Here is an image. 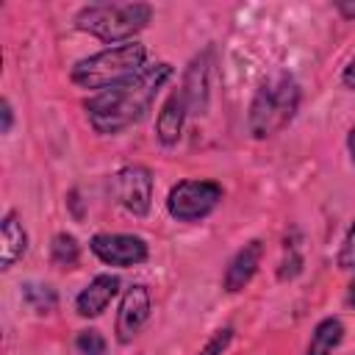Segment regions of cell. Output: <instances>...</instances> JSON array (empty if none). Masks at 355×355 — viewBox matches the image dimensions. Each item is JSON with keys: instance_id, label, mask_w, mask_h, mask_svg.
Instances as JSON below:
<instances>
[{"instance_id": "6da1fadb", "label": "cell", "mask_w": 355, "mask_h": 355, "mask_svg": "<svg viewBox=\"0 0 355 355\" xmlns=\"http://www.w3.org/2000/svg\"><path fill=\"white\" fill-rule=\"evenodd\" d=\"M169 75H172L169 64H153L130 75L128 80L97 92L92 100H86V114L92 128L97 133H119L128 125L139 122L150 111L155 94L169 80Z\"/></svg>"}, {"instance_id": "7a4b0ae2", "label": "cell", "mask_w": 355, "mask_h": 355, "mask_svg": "<svg viewBox=\"0 0 355 355\" xmlns=\"http://www.w3.org/2000/svg\"><path fill=\"white\" fill-rule=\"evenodd\" d=\"M300 108V86L291 75L277 72L272 78H266L261 83V89L255 92L252 103H250V133L255 139H269L277 130H283L294 114Z\"/></svg>"}, {"instance_id": "3957f363", "label": "cell", "mask_w": 355, "mask_h": 355, "mask_svg": "<svg viewBox=\"0 0 355 355\" xmlns=\"http://www.w3.org/2000/svg\"><path fill=\"white\" fill-rule=\"evenodd\" d=\"M147 61V50L139 42H125L116 47H108L103 53H94L72 67V80L83 89H108L130 75L141 72Z\"/></svg>"}, {"instance_id": "277c9868", "label": "cell", "mask_w": 355, "mask_h": 355, "mask_svg": "<svg viewBox=\"0 0 355 355\" xmlns=\"http://www.w3.org/2000/svg\"><path fill=\"white\" fill-rule=\"evenodd\" d=\"M150 17L147 3H92L78 11L75 25L103 42H125L147 28Z\"/></svg>"}, {"instance_id": "5b68a950", "label": "cell", "mask_w": 355, "mask_h": 355, "mask_svg": "<svg viewBox=\"0 0 355 355\" xmlns=\"http://www.w3.org/2000/svg\"><path fill=\"white\" fill-rule=\"evenodd\" d=\"M222 200V186L214 180H180L166 197V211L178 222H197L208 216Z\"/></svg>"}, {"instance_id": "8992f818", "label": "cell", "mask_w": 355, "mask_h": 355, "mask_svg": "<svg viewBox=\"0 0 355 355\" xmlns=\"http://www.w3.org/2000/svg\"><path fill=\"white\" fill-rule=\"evenodd\" d=\"M108 189H111V197L130 214L136 216H144L150 211V200H153V175L147 166H139V164H130V166H122L111 175L108 180Z\"/></svg>"}, {"instance_id": "52a82bcc", "label": "cell", "mask_w": 355, "mask_h": 355, "mask_svg": "<svg viewBox=\"0 0 355 355\" xmlns=\"http://www.w3.org/2000/svg\"><path fill=\"white\" fill-rule=\"evenodd\" d=\"M92 252L111 266H133L147 258V244L128 233H97L92 239Z\"/></svg>"}, {"instance_id": "ba28073f", "label": "cell", "mask_w": 355, "mask_h": 355, "mask_svg": "<svg viewBox=\"0 0 355 355\" xmlns=\"http://www.w3.org/2000/svg\"><path fill=\"white\" fill-rule=\"evenodd\" d=\"M150 316V294L144 286H130L119 302V313H116V338L122 344H128L147 322Z\"/></svg>"}, {"instance_id": "9c48e42d", "label": "cell", "mask_w": 355, "mask_h": 355, "mask_svg": "<svg viewBox=\"0 0 355 355\" xmlns=\"http://www.w3.org/2000/svg\"><path fill=\"white\" fill-rule=\"evenodd\" d=\"M211 50H202L186 69V78H183V97H186V105H189V114H205L208 108V86H211Z\"/></svg>"}, {"instance_id": "30bf717a", "label": "cell", "mask_w": 355, "mask_h": 355, "mask_svg": "<svg viewBox=\"0 0 355 355\" xmlns=\"http://www.w3.org/2000/svg\"><path fill=\"white\" fill-rule=\"evenodd\" d=\"M261 255H263V244H261L258 239H252L250 244H244V247L233 255V261L227 263L225 288H227V291H241V288L252 280V275L258 272Z\"/></svg>"}, {"instance_id": "8fae6325", "label": "cell", "mask_w": 355, "mask_h": 355, "mask_svg": "<svg viewBox=\"0 0 355 355\" xmlns=\"http://www.w3.org/2000/svg\"><path fill=\"white\" fill-rule=\"evenodd\" d=\"M119 291V277L116 275H97L75 300L80 316H100L111 297Z\"/></svg>"}, {"instance_id": "7c38bea8", "label": "cell", "mask_w": 355, "mask_h": 355, "mask_svg": "<svg viewBox=\"0 0 355 355\" xmlns=\"http://www.w3.org/2000/svg\"><path fill=\"white\" fill-rule=\"evenodd\" d=\"M189 114V105H186V97L183 92H172L158 114V122H155V133L161 139V144H175L180 139V130H183V119Z\"/></svg>"}, {"instance_id": "4fadbf2b", "label": "cell", "mask_w": 355, "mask_h": 355, "mask_svg": "<svg viewBox=\"0 0 355 355\" xmlns=\"http://www.w3.org/2000/svg\"><path fill=\"white\" fill-rule=\"evenodd\" d=\"M28 250V236L17 219V214H6L3 219V244H0V266L11 269Z\"/></svg>"}, {"instance_id": "5bb4252c", "label": "cell", "mask_w": 355, "mask_h": 355, "mask_svg": "<svg viewBox=\"0 0 355 355\" xmlns=\"http://www.w3.org/2000/svg\"><path fill=\"white\" fill-rule=\"evenodd\" d=\"M341 338H344V324H341V319L327 316V319H322V322L316 324L305 355H330V352L341 344Z\"/></svg>"}, {"instance_id": "9a60e30c", "label": "cell", "mask_w": 355, "mask_h": 355, "mask_svg": "<svg viewBox=\"0 0 355 355\" xmlns=\"http://www.w3.org/2000/svg\"><path fill=\"white\" fill-rule=\"evenodd\" d=\"M50 258H53L55 266H64V269L75 266L78 258H80V247H78L75 236H69V233H58V236L53 239V244H50Z\"/></svg>"}, {"instance_id": "2e32d148", "label": "cell", "mask_w": 355, "mask_h": 355, "mask_svg": "<svg viewBox=\"0 0 355 355\" xmlns=\"http://www.w3.org/2000/svg\"><path fill=\"white\" fill-rule=\"evenodd\" d=\"M22 300L36 313H50L55 308V302H58L55 300V291L50 286H39V283H25L22 286Z\"/></svg>"}, {"instance_id": "e0dca14e", "label": "cell", "mask_w": 355, "mask_h": 355, "mask_svg": "<svg viewBox=\"0 0 355 355\" xmlns=\"http://www.w3.org/2000/svg\"><path fill=\"white\" fill-rule=\"evenodd\" d=\"M78 355H105V338L97 330H80L75 338Z\"/></svg>"}, {"instance_id": "ac0fdd59", "label": "cell", "mask_w": 355, "mask_h": 355, "mask_svg": "<svg viewBox=\"0 0 355 355\" xmlns=\"http://www.w3.org/2000/svg\"><path fill=\"white\" fill-rule=\"evenodd\" d=\"M338 266L341 269H355V222L344 236V244H341V252H338Z\"/></svg>"}, {"instance_id": "d6986e66", "label": "cell", "mask_w": 355, "mask_h": 355, "mask_svg": "<svg viewBox=\"0 0 355 355\" xmlns=\"http://www.w3.org/2000/svg\"><path fill=\"white\" fill-rule=\"evenodd\" d=\"M230 338H233V330H230V327L216 330V333H214V338L202 347V352H200V355H222V349L230 344Z\"/></svg>"}, {"instance_id": "ffe728a7", "label": "cell", "mask_w": 355, "mask_h": 355, "mask_svg": "<svg viewBox=\"0 0 355 355\" xmlns=\"http://www.w3.org/2000/svg\"><path fill=\"white\" fill-rule=\"evenodd\" d=\"M341 80H344V86H347V89H352V92H355V55H352V58H349V64L344 67Z\"/></svg>"}, {"instance_id": "44dd1931", "label": "cell", "mask_w": 355, "mask_h": 355, "mask_svg": "<svg viewBox=\"0 0 355 355\" xmlns=\"http://www.w3.org/2000/svg\"><path fill=\"white\" fill-rule=\"evenodd\" d=\"M11 119H14V111H11V103L3 100V133L11 130Z\"/></svg>"}, {"instance_id": "7402d4cb", "label": "cell", "mask_w": 355, "mask_h": 355, "mask_svg": "<svg viewBox=\"0 0 355 355\" xmlns=\"http://www.w3.org/2000/svg\"><path fill=\"white\" fill-rule=\"evenodd\" d=\"M338 8H341V14H344V17H355V3H344V0H341V3H338Z\"/></svg>"}, {"instance_id": "603a6c76", "label": "cell", "mask_w": 355, "mask_h": 355, "mask_svg": "<svg viewBox=\"0 0 355 355\" xmlns=\"http://www.w3.org/2000/svg\"><path fill=\"white\" fill-rule=\"evenodd\" d=\"M347 147H349V155H352V161H355V128H352L349 136H347Z\"/></svg>"}, {"instance_id": "cb8c5ba5", "label": "cell", "mask_w": 355, "mask_h": 355, "mask_svg": "<svg viewBox=\"0 0 355 355\" xmlns=\"http://www.w3.org/2000/svg\"><path fill=\"white\" fill-rule=\"evenodd\" d=\"M347 305H352V308H355V280L349 283V291H347Z\"/></svg>"}]
</instances>
